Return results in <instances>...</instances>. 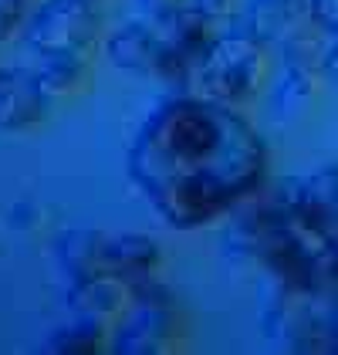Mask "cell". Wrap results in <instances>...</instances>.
Listing matches in <instances>:
<instances>
[{"label":"cell","instance_id":"9c48e42d","mask_svg":"<svg viewBox=\"0 0 338 355\" xmlns=\"http://www.w3.org/2000/svg\"><path fill=\"white\" fill-rule=\"evenodd\" d=\"M105 51L129 75H163L166 41L159 37V31L145 28V24H125V28H118L109 37Z\"/></svg>","mask_w":338,"mask_h":355},{"label":"cell","instance_id":"3957f363","mask_svg":"<svg viewBox=\"0 0 338 355\" xmlns=\"http://www.w3.org/2000/svg\"><path fill=\"white\" fill-rule=\"evenodd\" d=\"M57 261L71 281L112 274L129 281L132 288L152 277V268L159 261V247L142 234H102L91 227H75L57 237Z\"/></svg>","mask_w":338,"mask_h":355},{"label":"cell","instance_id":"8fae6325","mask_svg":"<svg viewBox=\"0 0 338 355\" xmlns=\"http://www.w3.org/2000/svg\"><path fill=\"white\" fill-rule=\"evenodd\" d=\"M37 78L48 88V95L61 92H75L84 82V58L78 51H64V55H37Z\"/></svg>","mask_w":338,"mask_h":355},{"label":"cell","instance_id":"7c38bea8","mask_svg":"<svg viewBox=\"0 0 338 355\" xmlns=\"http://www.w3.org/2000/svg\"><path fill=\"white\" fill-rule=\"evenodd\" d=\"M102 345V322L98 318H84L78 315L71 325L57 328L55 335L48 338V352H61V355H88Z\"/></svg>","mask_w":338,"mask_h":355},{"label":"cell","instance_id":"2e32d148","mask_svg":"<svg viewBox=\"0 0 338 355\" xmlns=\"http://www.w3.org/2000/svg\"><path fill=\"white\" fill-rule=\"evenodd\" d=\"M190 7L203 14L206 21H217V17H226L230 14V0H190Z\"/></svg>","mask_w":338,"mask_h":355},{"label":"cell","instance_id":"5bb4252c","mask_svg":"<svg viewBox=\"0 0 338 355\" xmlns=\"http://www.w3.org/2000/svg\"><path fill=\"white\" fill-rule=\"evenodd\" d=\"M311 14H314L318 28H325L328 34L338 37V0H311Z\"/></svg>","mask_w":338,"mask_h":355},{"label":"cell","instance_id":"8992f818","mask_svg":"<svg viewBox=\"0 0 338 355\" xmlns=\"http://www.w3.org/2000/svg\"><path fill=\"white\" fill-rule=\"evenodd\" d=\"M98 37V14L91 0H44L28 28L34 55H64L78 51Z\"/></svg>","mask_w":338,"mask_h":355},{"label":"cell","instance_id":"d6986e66","mask_svg":"<svg viewBox=\"0 0 338 355\" xmlns=\"http://www.w3.org/2000/svg\"><path fill=\"white\" fill-rule=\"evenodd\" d=\"M91 3H98V0H91Z\"/></svg>","mask_w":338,"mask_h":355},{"label":"cell","instance_id":"30bf717a","mask_svg":"<svg viewBox=\"0 0 338 355\" xmlns=\"http://www.w3.org/2000/svg\"><path fill=\"white\" fill-rule=\"evenodd\" d=\"M68 304L84 318H98L102 322V318H109V315L132 304V284L122 281V277H112V274L82 277V281H71Z\"/></svg>","mask_w":338,"mask_h":355},{"label":"cell","instance_id":"277c9868","mask_svg":"<svg viewBox=\"0 0 338 355\" xmlns=\"http://www.w3.org/2000/svg\"><path fill=\"white\" fill-rule=\"evenodd\" d=\"M260 78H264V44L244 31H233L206 44V51L190 75V88L199 98L233 105L247 98L260 85Z\"/></svg>","mask_w":338,"mask_h":355},{"label":"cell","instance_id":"4fadbf2b","mask_svg":"<svg viewBox=\"0 0 338 355\" xmlns=\"http://www.w3.org/2000/svg\"><path fill=\"white\" fill-rule=\"evenodd\" d=\"M24 21V0H0V41L10 37Z\"/></svg>","mask_w":338,"mask_h":355},{"label":"cell","instance_id":"6da1fadb","mask_svg":"<svg viewBox=\"0 0 338 355\" xmlns=\"http://www.w3.org/2000/svg\"><path fill=\"white\" fill-rule=\"evenodd\" d=\"M129 180L176 230H197L257 190L267 149L244 115L199 95L169 98L129 146Z\"/></svg>","mask_w":338,"mask_h":355},{"label":"cell","instance_id":"ba28073f","mask_svg":"<svg viewBox=\"0 0 338 355\" xmlns=\"http://www.w3.org/2000/svg\"><path fill=\"white\" fill-rule=\"evenodd\" d=\"M48 112V88L37 71L28 68H0V129L21 132L44 119Z\"/></svg>","mask_w":338,"mask_h":355},{"label":"cell","instance_id":"9a60e30c","mask_svg":"<svg viewBox=\"0 0 338 355\" xmlns=\"http://www.w3.org/2000/svg\"><path fill=\"white\" fill-rule=\"evenodd\" d=\"M139 7L149 14V21H166V17H172L179 7H183V0H139Z\"/></svg>","mask_w":338,"mask_h":355},{"label":"cell","instance_id":"ac0fdd59","mask_svg":"<svg viewBox=\"0 0 338 355\" xmlns=\"http://www.w3.org/2000/svg\"><path fill=\"white\" fill-rule=\"evenodd\" d=\"M332 352H338V298H335V318H332Z\"/></svg>","mask_w":338,"mask_h":355},{"label":"cell","instance_id":"52a82bcc","mask_svg":"<svg viewBox=\"0 0 338 355\" xmlns=\"http://www.w3.org/2000/svg\"><path fill=\"white\" fill-rule=\"evenodd\" d=\"M314 21L311 0H247L240 14V28L260 44H294L305 41L301 31Z\"/></svg>","mask_w":338,"mask_h":355},{"label":"cell","instance_id":"5b68a950","mask_svg":"<svg viewBox=\"0 0 338 355\" xmlns=\"http://www.w3.org/2000/svg\"><path fill=\"white\" fill-rule=\"evenodd\" d=\"M176 338V308L166 288H159L152 277L132 288V304L122 328L115 331V352L118 355H156L169 352Z\"/></svg>","mask_w":338,"mask_h":355},{"label":"cell","instance_id":"7a4b0ae2","mask_svg":"<svg viewBox=\"0 0 338 355\" xmlns=\"http://www.w3.org/2000/svg\"><path fill=\"white\" fill-rule=\"evenodd\" d=\"M271 207L298 244L338 268V166L284 180L271 196Z\"/></svg>","mask_w":338,"mask_h":355},{"label":"cell","instance_id":"e0dca14e","mask_svg":"<svg viewBox=\"0 0 338 355\" xmlns=\"http://www.w3.org/2000/svg\"><path fill=\"white\" fill-rule=\"evenodd\" d=\"M321 75L338 85V37H335V44L325 51V58H321Z\"/></svg>","mask_w":338,"mask_h":355}]
</instances>
